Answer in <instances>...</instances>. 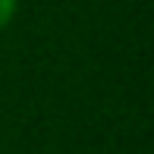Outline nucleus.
<instances>
[{
	"label": "nucleus",
	"mask_w": 154,
	"mask_h": 154,
	"mask_svg": "<svg viewBox=\"0 0 154 154\" xmlns=\"http://www.w3.org/2000/svg\"><path fill=\"white\" fill-rule=\"evenodd\" d=\"M16 16V0H0V29Z\"/></svg>",
	"instance_id": "obj_1"
}]
</instances>
